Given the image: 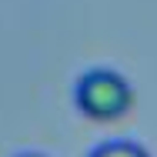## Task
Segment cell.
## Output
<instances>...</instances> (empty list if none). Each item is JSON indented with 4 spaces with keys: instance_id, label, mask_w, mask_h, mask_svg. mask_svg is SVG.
<instances>
[{
    "instance_id": "cell-2",
    "label": "cell",
    "mask_w": 157,
    "mask_h": 157,
    "mask_svg": "<svg viewBox=\"0 0 157 157\" xmlns=\"http://www.w3.org/2000/svg\"><path fill=\"white\" fill-rule=\"evenodd\" d=\"M90 157H151L140 144H134V140H107V144H100Z\"/></svg>"
},
{
    "instance_id": "cell-3",
    "label": "cell",
    "mask_w": 157,
    "mask_h": 157,
    "mask_svg": "<svg viewBox=\"0 0 157 157\" xmlns=\"http://www.w3.org/2000/svg\"><path fill=\"white\" fill-rule=\"evenodd\" d=\"M13 157H47V154H40V151H24V154H13Z\"/></svg>"
},
{
    "instance_id": "cell-1",
    "label": "cell",
    "mask_w": 157,
    "mask_h": 157,
    "mask_svg": "<svg viewBox=\"0 0 157 157\" xmlns=\"http://www.w3.org/2000/svg\"><path fill=\"white\" fill-rule=\"evenodd\" d=\"M74 104L87 121H121L127 110L134 107V87L127 84V77H121L117 70H87L77 87H74Z\"/></svg>"
}]
</instances>
